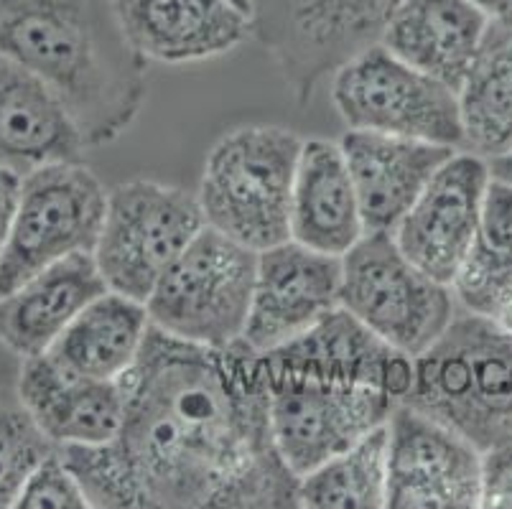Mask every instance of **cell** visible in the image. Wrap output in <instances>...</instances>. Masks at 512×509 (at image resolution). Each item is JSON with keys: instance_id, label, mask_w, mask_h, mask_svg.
Listing matches in <instances>:
<instances>
[{"instance_id": "obj_1", "label": "cell", "mask_w": 512, "mask_h": 509, "mask_svg": "<svg viewBox=\"0 0 512 509\" xmlns=\"http://www.w3.org/2000/svg\"><path fill=\"white\" fill-rule=\"evenodd\" d=\"M118 436L57 446L97 509H288L299 476L278 454L263 354L151 326L123 377Z\"/></svg>"}, {"instance_id": "obj_2", "label": "cell", "mask_w": 512, "mask_h": 509, "mask_svg": "<svg viewBox=\"0 0 512 509\" xmlns=\"http://www.w3.org/2000/svg\"><path fill=\"white\" fill-rule=\"evenodd\" d=\"M0 54L44 79L87 148L128 133L148 95V62L110 0H0Z\"/></svg>"}, {"instance_id": "obj_3", "label": "cell", "mask_w": 512, "mask_h": 509, "mask_svg": "<svg viewBox=\"0 0 512 509\" xmlns=\"http://www.w3.org/2000/svg\"><path fill=\"white\" fill-rule=\"evenodd\" d=\"M403 403L487 451L512 433V334L490 316L462 311L416 359Z\"/></svg>"}, {"instance_id": "obj_4", "label": "cell", "mask_w": 512, "mask_h": 509, "mask_svg": "<svg viewBox=\"0 0 512 509\" xmlns=\"http://www.w3.org/2000/svg\"><path fill=\"white\" fill-rule=\"evenodd\" d=\"M304 138L281 125H240L207 153L199 207L212 230L255 252L291 240V194Z\"/></svg>"}, {"instance_id": "obj_5", "label": "cell", "mask_w": 512, "mask_h": 509, "mask_svg": "<svg viewBox=\"0 0 512 509\" xmlns=\"http://www.w3.org/2000/svg\"><path fill=\"white\" fill-rule=\"evenodd\" d=\"M255 273L258 252L204 227L146 298L151 326L212 349L242 342Z\"/></svg>"}, {"instance_id": "obj_6", "label": "cell", "mask_w": 512, "mask_h": 509, "mask_svg": "<svg viewBox=\"0 0 512 509\" xmlns=\"http://www.w3.org/2000/svg\"><path fill=\"white\" fill-rule=\"evenodd\" d=\"M400 0H250L260 41L296 102L383 41Z\"/></svg>"}, {"instance_id": "obj_7", "label": "cell", "mask_w": 512, "mask_h": 509, "mask_svg": "<svg viewBox=\"0 0 512 509\" xmlns=\"http://www.w3.org/2000/svg\"><path fill=\"white\" fill-rule=\"evenodd\" d=\"M207 227L197 194L153 179L107 191L95 260L107 291L146 303L161 275Z\"/></svg>"}, {"instance_id": "obj_8", "label": "cell", "mask_w": 512, "mask_h": 509, "mask_svg": "<svg viewBox=\"0 0 512 509\" xmlns=\"http://www.w3.org/2000/svg\"><path fill=\"white\" fill-rule=\"evenodd\" d=\"M339 306L413 359L426 352L456 316L451 286L413 265L393 232H367L342 255Z\"/></svg>"}, {"instance_id": "obj_9", "label": "cell", "mask_w": 512, "mask_h": 509, "mask_svg": "<svg viewBox=\"0 0 512 509\" xmlns=\"http://www.w3.org/2000/svg\"><path fill=\"white\" fill-rule=\"evenodd\" d=\"M107 189L82 161L46 163L23 174L11 240L0 260V296L77 252H95Z\"/></svg>"}, {"instance_id": "obj_10", "label": "cell", "mask_w": 512, "mask_h": 509, "mask_svg": "<svg viewBox=\"0 0 512 509\" xmlns=\"http://www.w3.org/2000/svg\"><path fill=\"white\" fill-rule=\"evenodd\" d=\"M332 100L349 130L464 146L456 90L418 72L383 44L362 51L334 74Z\"/></svg>"}, {"instance_id": "obj_11", "label": "cell", "mask_w": 512, "mask_h": 509, "mask_svg": "<svg viewBox=\"0 0 512 509\" xmlns=\"http://www.w3.org/2000/svg\"><path fill=\"white\" fill-rule=\"evenodd\" d=\"M265 370L271 387L273 441L299 479L383 428L398 405L388 392L375 387L278 370L268 362Z\"/></svg>"}, {"instance_id": "obj_12", "label": "cell", "mask_w": 512, "mask_h": 509, "mask_svg": "<svg viewBox=\"0 0 512 509\" xmlns=\"http://www.w3.org/2000/svg\"><path fill=\"white\" fill-rule=\"evenodd\" d=\"M385 507H482V451L431 415L398 403L388 420Z\"/></svg>"}, {"instance_id": "obj_13", "label": "cell", "mask_w": 512, "mask_h": 509, "mask_svg": "<svg viewBox=\"0 0 512 509\" xmlns=\"http://www.w3.org/2000/svg\"><path fill=\"white\" fill-rule=\"evenodd\" d=\"M342 258L296 240L258 252L253 303L242 342L258 354L273 352L339 308Z\"/></svg>"}, {"instance_id": "obj_14", "label": "cell", "mask_w": 512, "mask_h": 509, "mask_svg": "<svg viewBox=\"0 0 512 509\" xmlns=\"http://www.w3.org/2000/svg\"><path fill=\"white\" fill-rule=\"evenodd\" d=\"M490 181L487 158L456 151L393 230L403 255L426 275L451 286L477 232Z\"/></svg>"}, {"instance_id": "obj_15", "label": "cell", "mask_w": 512, "mask_h": 509, "mask_svg": "<svg viewBox=\"0 0 512 509\" xmlns=\"http://www.w3.org/2000/svg\"><path fill=\"white\" fill-rule=\"evenodd\" d=\"M128 44L161 64H194L230 54L253 36L250 11L235 0H110Z\"/></svg>"}, {"instance_id": "obj_16", "label": "cell", "mask_w": 512, "mask_h": 509, "mask_svg": "<svg viewBox=\"0 0 512 509\" xmlns=\"http://www.w3.org/2000/svg\"><path fill=\"white\" fill-rule=\"evenodd\" d=\"M263 357L278 370L375 387L388 392L398 403L406 400L416 375L413 357L383 342L342 306L334 308L299 339L265 352Z\"/></svg>"}, {"instance_id": "obj_17", "label": "cell", "mask_w": 512, "mask_h": 509, "mask_svg": "<svg viewBox=\"0 0 512 509\" xmlns=\"http://www.w3.org/2000/svg\"><path fill=\"white\" fill-rule=\"evenodd\" d=\"M16 392L54 446L105 443L123 426V382L79 375L49 352L21 359Z\"/></svg>"}, {"instance_id": "obj_18", "label": "cell", "mask_w": 512, "mask_h": 509, "mask_svg": "<svg viewBox=\"0 0 512 509\" xmlns=\"http://www.w3.org/2000/svg\"><path fill=\"white\" fill-rule=\"evenodd\" d=\"M367 232H393L431 176L459 148L400 135L347 130L342 140Z\"/></svg>"}, {"instance_id": "obj_19", "label": "cell", "mask_w": 512, "mask_h": 509, "mask_svg": "<svg viewBox=\"0 0 512 509\" xmlns=\"http://www.w3.org/2000/svg\"><path fill=\"white\" fill-rule=\"evenodd\" d=\"M107 291L92 252H77L0 296V344L21 359L49 352L67 326Z\"/></svg>"}, {"instance_id": "obj_20", "label": "cell", "mask_w": 512, "mask_h": 509, "mask_svg": "<svg viewBox=\"0 0 512 509\" xmlns=\"http://www.w3.org/2000/svg\"><path fill=\"white\" fill-rule=\"evenodd\" d=\"M87 143L44 79L0 54V166L29 174L46 163L82 161Z\"/></svg>"}, {"instance_id": "obj_21", "label": "cell", "mask_w": 512, "mask_h": 509, "mask_svg": "<svg viewBox=\"0 0 512 509\" xmlns=\"http://www.w3.org/2000/svg\"><path fill=\"white\" fill-rule=\"evenodd\" d=\"M487 28L490 16L472 0H400L380 44L459 92Z\"/></svg>"}, {"instance_id": "obj_22", "label": "cell", "mask_w": 512, "mask_h": 509, "mask_svg": "<svg viewBox=\"0 0 512 509\" xmlns=\"http://www.w3.org/2000/svg\"><path fill=\"white\" fill-rule=\"evenodd\" d=\"M367 235L342 146L304 140L291 194V240L327 255H347Z\"/></svg>"}, {"instance_id": "obj_23", "label": "cell", "mask_w": 512, "mask_h": 509, "mask_svg": "<svg viewBox=\"0 0 512 509\" xmlns=\"http://www.w3.org/2000/svg\"><path fill=\"white\" fill-rule=\"evenodd\" d=\"M151 331L146 303L105 291L67 326L49 354L95 380H123L141 357Z\"/></svg>"}, {"instance_id": "obj_24", "label": "cell", "mask_w": 512, "mask_h": 509, "mask_svg": "<svg viewBox=\"0 0 512 509\" xmlns=\"http://www.w3.org/2000/svg\"><path fill=\"white\" fill-rule=\"evenodd\" d=\"M464 151L495 161L512 151V21H490L459 87Z\"/></svg>"}, {"instance_id": "obj_25", "label": "cell", "mask_w": 512, "mask_h": 509, "mask_svg": "<svg viewBox=\"0 0 512 509\" xmlns=\"http://www.w3.org/2000/svg\"><path fill=\"white\" fill-rule=\"evenodd\" d=\"M464 311L497 319L512 298V184L490 181L467 258L451 280Z\"/></svg>"}, {"instance_id": "obj_26", "label": "cell", "mask_w": 512, "mask_h": 509, "mask_svg": "<svg viewBox=\"0 0 512 509\" xmlns=\"http://www.w3.org/2000/svg\"><path fill=\"white\" fill-rule=\"evenodd\" d=\"M388 499V423L299 479V507L380 509Z\"/></svg>"}, {"instance_id": "obj_27", "label": "cell", "mask_w": 512, "mask_h": 509, "mask_svg": "<svg viewBox=\"0 0 512 509\" xmlns=\"http://www.w3.org/2000/svg\"><path fill=\"white\" fill-rule=\"evenodd\" d=\"M54 443L21 403L18 392L0 390V509L16 507L21 487Z\"/></svg>"}, {"instance_id": "obj_28", "label": "cell", "mask_w": 512, "mask_h": 509, "mask_svg": "<svg viewBox=\"0 0 512 509\" xmlns=\"http://www.w3.org/2000/svg\"><path fill=\"white\" fill-rule=\"evenodd\" d=\"M18 509H87V494L57 446L39 461L16 499Z\"/></svg>"}, {"instance_id": "obj_29", "label": "cell", "mask_w": 512, "mask_h": 509, "mask_svg": "<svg viewBox=\"0 0 512 509\" xmlns=\"http://www.w3.org/2000/svg\"><path fill=\"white\" fill-rule=\"evenodd\" d=\"M482 507L512 509V433L482 454Z\"/></svg>"}, {"instance_id": "obj_30", "label": "cell", "mask_w": 512, "mask_h": 509, "mask_svg": "<svg viewBox=\"0 0 512 509\" xmlns=\"http://www.w3.org/2000/svg\"><path fill=\"white\" fill-rule=\"evenodd\" d=\"M21 181L23 174L13 171V168L0 166V260L6 252L8 240H11L13 217L18 209V196H21Z\"/></svg>"}, {"instance_id": "obj_31", "label": "cell", "mask_w": 512, "mask_h": 509, "mask_svg": "<svg viewBox=\"0 0 512 509\" xmlns=\"http://www.w3.org/2000/svg\"><path fill=\"white\" fill-rule=\"evenodd\" d=\"M490 21H512V0H472Z\"/></svg>"}, {"instance_id": "obj_32", "label": "cell", "mask_w": 512, "mask_h": 509, "mask_svg": "<svg viewBox=\"0 0 512 509\" xmlns=\"http://www.w3.org/2000/svg\"><path fill=\"white\" fill-rule=\"evenodd\" d=\"M490 171H492V179H500V181H507V184H512V151L505 153V156L495 158V161H490Z\"/></svg>"}, {"instance_id": "obj_33", "label": "cell", "mask_w": 512, "mask_h": 509, "mask_svg": "<svg viewBox=\"0 0 512 509\" xmlns=\"http://www.w3.org/2000/svg\"><path fill=\"white\" fill-rule=\"evenodd\" d=\"M497 321H500V324L505 326V329L512 334V298L505 303V308H502V311H500V316H497Z\"/></svg>"}, {"instance_id": "obj_34", "label": "cell", "mask_w": 512, "mask_h": 509, "mask_svg": "<svg viewBox=\"0 0 512 509\" xmlns=\"http://www.w3.org/2000/svg\"><path fill=\"white\" fill-rule=\"evenodd\" d=\"M235 3H237V6L245 8V11H250V0H235Z\"/></svg>"}]
</instances>
